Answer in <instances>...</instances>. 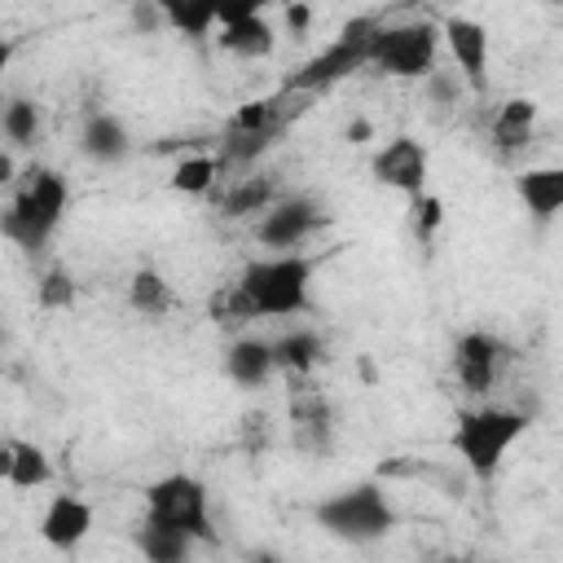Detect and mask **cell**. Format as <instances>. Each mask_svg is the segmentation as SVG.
<instances>
[{
	"instance_id": "16",
	"label": "cell",
	"mask_w": 563,
	"mask_h": 563,
	"mask_svg": "<svg viewBox=\"0 0 563 563\" xmlns=\"http://www.w3.org/2000/svg\"><path fill=\"white\" fill-rule=\"evenodd\" d=\"M224 374L246 387V391H260L273 374H277V356H273V343L264 339H251V334H238L229 347H224Z\"/></svg>"
},
{
	"instance_id": "28",
	"label": "cell",
	"mask_w": 563,
	"mask_h": 563,
	"mask_svg": "<svg viewBox=\"0 0 563 563\" xmlns=\"http://www.w3.org/2000/svg\"><path fill=\"white\" fill-rule=\"evenodd\" d=\"M462 88H466V84H462V75H457V70H440V66H435V70L422 79L427 101H431V106H444V110L462 101Z\"/></svg>"
},
{
	"instance_id": "14",
	"label": "cell",
	"mask_w": 563,
	"mask_h": 563,
	"mask_svg": "<svg viewBox=\"0 0 563 563\" xmlns=\"http://www.w3.org/2000/svg\"><path fill=\"white\" fill-rule=\"evenodd\" d=\"M515 194L523 202V211L537 224H550L554 216H563V163H541V167H523L515 176Z\"/></svg>"
},
{
	"instance_id": "20",
	"label": "cell",
	"mask_w": 563,
	"mask_h": 563,
	"mask_svg": "<svg viewBox=\"0 0 563 563\" xmlns=\"http://www.w3.org/2000/svg\"><path fill=\"white\" fill-rule=\"evenodd\" d=\"M128 303L141 317H167L172 303H176V295H172V282L158 268H136L132 282H128Z\"/></svg>"
},
{
	"instance_id": "9",
	"label": "cell",
	"mask_w": 563,
	"mask_h": 563,
	"mask_svg": "<svg viewBox=\"0 0 563 563\" xmlns=\"http://www.w3.org/2000/svg\"><path fill=\"white\" fill-rule=\"evenodd\" d=\"M427 172H431V154H427V145H422L418 136H409V132L391 136V141L378 145L374 158H369V176H374L383 189H396V194H405V198L427 194Z\"/></svg>"
},
{
	"instance_id": "1",
	"label": "cell",
	"mask_w": 563,
	"mask_h": 563,
	"mask_svg": "<svg viewBox=\"0 0 563 563\" xmlns=\"http://www.w3.org/2000/svg\"><path fill=\"white\" fill-rule=\"evenodd\" d=\"M317 260L303 251L290 255H264L242 268V277L216 295L211 317L216 321H260V317H299L308 312Z\"/></svg>"
},
{
	"instance_id": "15",
	"label": "cell",
	"mask_w": 563,
	"mask_h": 563,
	"mask_svg": "<svg viewBox=\"0 0 563 563\" xmlns=\"http://www.w3.org/2000/svg\"><path fill=\"white\" fill-rule=\"evenodd\" d=\"M79 150H84V158L110 167V163H123V158L132 154V136H128V128H123L119 114L92 110V114L79 123Z\"/></svg>"
},
{
	"instance_id": "19",
	"label": "cell",
	"mask_w": 563,
	"mask_h": 563,
	"mask_svg": "<svg viewBox=\"0 0 563 563\" xmlns=\"http://www.w3.org/2000/svg\"><path fill=\"white\" fill-rule=\"evenodd\" d=\"M273 356H277V369L290 374V378H308L321 361V339L312 330H286L282 339H273Z\"/></svg>"
},
{
	"instance_id": "33",
	"label": "cell",
	"mask_w": 563,
	"mask_h": 563,
	"mask_svg": "<svg viewBox=\"0 0 563 563\" xmlns=\"http://www.w3.org/2000/svg\"><path fill=\"white\" fill-rule=\"evenodd\" d=\"M440 563H475V559H440Z\"/></svg>"
},
{
	"instance_id": "12",
	"label": "cell",
	"mask_w": 563,
	"mask_h": 563,
	"mask_svg": "<svg viewBox=\"0 0 563 563\" xmlns=\"http://www.w3.org/2000/svg\"><path fill=\"white\" fill-rule=\"evenodd\" d=\"M506 361V343L488 330H466L453 339V374L471 396H488Z\"/></svg>"
},
{
	"instance_id": "24",
	"label": "cell",
	"mask_w": 563,
	"mask_h": 563,
	"mask_svg": "<svg viewBox=\"0 0 563 563\" xmlns=\"http://www.w3.org/2000/svg\"><path fill=\"white\" fill-rule=\"evenodd\" d=\"M277 202V185L268 176H242L224 198H220V211L229 220H242V216H255V211H268Z\"/></svg>"
},
{
	"instance_id": "10",
	"label": "cell",
	"mask_w": 563,
	"mask_h": 563,
	"mask_svg": "<svg viewBox=\"0 0 563 563\" xmlns=\"http://www.w3.org/2000/svg\"><path fill=\"white\" fill-rule=\"evenodd\" d=\"M216 44L242 62H264L277 48V26L268 22L264 4H220V35Z\"/></svg>"
},
{
	"instance_id": "4",
	"label": "cell",
	"mask_w": 563,
	"mask_h": 563,
	"mask_svg": "<svg viewBox=\"0 0 563 563\" xmlns=\"http://www.w3.org/2000/svg\"><path fill=\"white\" fill-rule=\"evenodd\" d=\"M378 26H383V22H378L374 13H361V18L343 22L339 35H334L321 53H312L303 66H295V70L282 79V92L317 97V92H325V88L352 79L356 70H365V66H369V48H374Z\"/></svg>"
},
{
	"instance_id": "29",
	"label": "cell",
	"mask_w": 563,
	"mask_h": 563,
	"mask_svg": "<svg viewBox=\"0 0 563 563\" xmlns=\"http://www.w3.org/2000/svg\"><path fill=\"white\" fill-rule=\"evenodd\" d=\"M132 26H136L141 35H154V31H163V26H167V13H163V4H132Z\"/></svg>"
},
{
	"instance_id": "23",
	"label": "cell",
	"mask_w": 563,
	"mask_h": 563,
	"mask_svg": "<svg viewBox=\"0 0 563 563\" xmlns=\"http://www.w3.org/2000/svg\"><path fill=\"white\" fill-rule=\"evenodd\" d=\"M0 132H4V150H26L40 136V106L31 97H4L0 110Z\"/></svg>"
},
{
	"instance_id": "25",
	"label": "cell",
	"mask_w": 563,
	"mask_h": 563,
	"mask_svg": "<svg viewBox=\"0 0 563 563\" xmlns=\"http://www.w3.org/2000/svg\"><path fill=\"white\" fill-rule=\"evenodd\" d=\"M220 172H224L220 154H189V158H180L172 167V189L176 194H189V198H202V194H211V185L220 180Z\"/></svg>"
},
{
	"instance_id": "26",
	"label": "cell",
	"mask_w": 563,
	"mask_h": 563,
	"mask_svg": "<svg viewBox=\"0 0 563 563\" xmlns=\"http://www.w3.org/2000/svg\"><path fill=\"white\" fill-rule=\"evenodd\" d=\"M35 303H40L44 312L70 308V303H75V277L62 273V268H48V273L40 277V286H35Z\"/></svg>"
},
{
	"instance_id": "18",
	"label": "cell",
	"mask_w": 563,
	"mask_h": 563,
	"mask_svg": "<svg viewBox=\"0 0 563 563\" xmlns=\"http://www.w3.org/2000/svg\"><path fill=\"white\" fill-rule=\"evenodd\" d=\"M537 114H541V106H537L532 97H510V101H501L497 114H493V145H497L501 154L523 150V145L532 141V132H537Z\"/></svg>"
},
{
	"instance_id": "7",
	"label": "cell",
	"mask_w": 563,
	"mask_h": 563,
	"mask_svg": "<svg viewBox=\"0 0 563 563\" xmlns=\"http://www.w3.org/2000/svg\"><path fill=\"white\" fill-rule=\"evenodd\" d=\"M440 62V26L431 22H383L369 48V66L387 79H427Z\"/></svg>"
},
{
	"instance_id": "21",
	"label": "cell",
	"mask_w": 563,
	"mask_h": 563,
	"mask_svg": "<svg viewBox=\"0 0 563 563\" xmlns=\"http://www.w3.org/2000/svg\"><path fill=\"white\" fill-rule=\"evenodd\" d=\"M167 13V26L176 35H189V40H207L211 31H220V4L216 0H172L163 4Z\"/></svg>"
},
{
	"instance_id": "17",
	"label": "cell",
	"mask_w": 563,
	"mask_h": 563,
	"mask_svg": "<svg viewBox=\"0 0 563 563\" xmlns=\"http://www.w3.org/2000/svg\"><path fill=\"white\" fill-rule=\"evenodd\" d=\"M0 475L9 488H44L53 479V462L35 440H9L0 453Z\"/></svg>"
},
{
	"instance_id": "11",
	"label": "cell",
	"mask_w": 563,
	"mask_h": 563,
	"mask_svg": "<svg viewBox=\"0 0 563 563\" xmlns=\"http://www.w3.org/2000/svg\"><path fill=\"white\" fill-rule=\"evenodd\" d=\"M321 207L312 202V198H277L264 216H260V224H255V242L260 246H268L273 255H290L299 242H308L317 229H321Z\"/></svg>"
},
{
	"instance_id": "2",
	"label": "cell",
	"mask_w": 563,
	"mask_h": 563,
	"mask_svg": "<svg viewBox=\"0 0 563 563\" xmlns=\"http://www.w3.org/2000/svg\"><path fill=\"white\" fill-rule=\"evenodd\" d=\"M66 202H70V185L62 172L26 167V176L18 180V189L0 216V233L22 251H44L66 216Z\"/></svg>"
},
{
	"instance_id": "31",
	"label": "cell",
	"mask_w": 563,
	"mask_h": 563,
	"mask_svg": "<svg viewBox=\"0 0 563 563\" xmlns=\"http://www.w3.org/2000/svg\"><path fill=\"white\" fill-rule=\"evenodd\" d=\"M369 132H374V128H369V119H352V123H347V141H352V145L369 141Z\"/></svg>"
},
{
	"instance_id": "5",
	"label": "cell",
	"mask_w": 563,
	"mask_h": 563,
	"mask_svg": "<svg viewBox=\"0 0 563 563\" xmlns=\"http://www.w3.org/2000/svg\"><path fill=\"white\" fill-rule=\"evenodd\" d=\"M312 519L321 532H330L334 541H347V545H374L396 528V510H391L383 484H374V479H361V484H347V488L321 497L312 506Z\"/></svg>"
},
{
	"instance_id": "30",
	"label": "cell",
	"mask_w": 563,
	"mask_h": 563,
	"mask_svg": "<svg viewBox=\"0 0 563 563\" xmlns=\"http://www.w3.org/2000/svg\"><path fill=\"white\" fill-rule=\"evenodd\" d=\"M312 4H282V26L290 31V35H308V26H312Z\"/></svg>"
},
{
	"instance_id": "6",
	"label": "cell",
	"mask_w": 563,
	"mask_h": 563,
	"mask_svg": "<svg viewBox=\"0 0 563 563\" xmlns=\"http://www.w3.org/2000/svg\"><path fill=\"white\" fill-rule=\"evenodd\" d=\"M145 523L180 532L198 545L216 541V523H211V501H207V484L189 471H172L158 475L154 484H145Z\"/></svg>"
},
{
	"instance_id": "8",
	"label": "cell",
	"mask_w": 563,
	"mask_h": 563,
	"mask_svg": "<svg viewBox=\"0 0 563 563\" xmlns=\"http://www.w3.org/2000/svg\"><path fill=\"white\" fill-rule=\"evenodd\" d=\"M440 40L453 57V70L462 75V84L475 97H488V53H493V35L484 22L466 18V13H444L440 18Z\"/></svg>"
},
{
	"instance_id": "22",
	"label": "cell",
	"mask_w": 563,
	"mask_h": 563,
	"mask_svg": "<svg viewBox=\"0 0 563 563\" xmlns=\"http://www.w3.org/2000/svg\"><path fill=\"white\" fill-rule=\"evenodd\" d=\"M132 541H136V550H141L145 563H189L194 559V545H198V541H189L180 532H167V528H154V523H141L132 532Z\"/></svg>"
},
{
	"instance_id": "32",
	"label": "cell",
	"mask_w": 563,
	"mask_h": 563,
	"mask_svg": "<svg viewBox=\"0 0 563 563\" xmlns=\"http://www.w3.org/2000/svg\"><path fill=\"white\" fill-rule=\"evenodd\" d=\"M0 180H4V185L18 180V176H13V150H0Z\"/></svg>"
},
{
	"instance_id": "3",
	"label": "cell",
	"mask_w": 563,
	"mask_h": 563,
	"mask_svg": "<svg viewBox=\"0 0 563 563\" xmlns=\"http://www.w3.org/2000/svg\"><path fill=\"white\" fill-rule=\"evenodd\" d=\"M528 413L523 409H510V405H475V409H462L453 418V453L462 457V466L488 484L497 475V466L506 462V453L523 440L528 431Z\"/></svg>"
},
{
	"instance_id": "27",
	"label": "cell",
	"mask_w": 563,
	"mask_h": 563,
	"mask_svg": "<svg viewBox=\"0 0 563 563\" xmlns=\"http://www.w3.org/2000/svg\"><path fill=\"white\" fill-rule=\"evenodd\" d=\"M409 211H413V238L431 242L435 229L444 224V202L435 194H418V198H409Z\"/></svg>"
},
{
	"instance_id": "13",
	"label": "cell",
	"mask_w": 563,
	"mask_h": 563,
	"mask_svg": "<svg viewBox=\"0 0 563 563\" xmlns=\"http://www.w3.org/2000/svg\"><path fill=\"white\" fill-rule=\"evenodd\" d=\"M88 532H92V506H88L84 497H75V493H57V497L44 506V515H40V537H44V545H53V550H62V554L79 550V545L88 541Z\"/></svg>"
}]
</instances>
